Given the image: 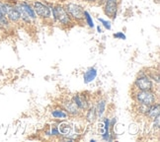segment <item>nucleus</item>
I'll return each instance as SVG.
<instances>
[{
  "label": "nucleus",
  "instance_id": "obj_13",
  "mask_svg": "<svg viewBox=\"0 0 160 142\" xmlns=\"http://www.w3.org/2000/svg\"><path fill=\"white\" fill-rule=\"evenodd\" d=\"M20 8L25 12V13L30 17V18H35L36 14H35V11L30 7V5H28L27 3H22L20 5Z\"/></svg>",
  "mask_w": 160,
  "mask_h": 142
},
{
  "label": "nucleus",
  "instance_id": "obj_11",
  "mask_svg": "<svg viewBox=\"0 0 160 142\" xmlns=\"http://www.w3.org/2000/svg\"><path fill=\"white\" fill-rule=\"evenodd\" d=\"M73 102H74L76 104V106L79 109H81V110H85V109H87V107H88L87 102H86V100L82 96H79V95L75 96L74 98H73Z\"/></svg>",
  "mask_w": 160,
  "mask_h": 142
},
{
  "label": "nucleus",
  "instance_id": "obj_19",
  "mask_svg": "<svg viewBox=\"0 0 160 142\" xmlns=\"http://www.w3.org/2000/svg\"><path fill=\"white\" fill-rule=\"evenodd\" d=\"M99 21H100L101 23H103V25H104V26H105V28H106V29H108V30H110V29H111V25H110V23H109L108 21L104 20V19H100V18H99Z\"/></svg>",
  "mask_w": 160,
  "mask_h": 142
},
{
  "label": "nucleus",
  "instance_id": "obj_15",
  "mask_svg": "<svg viewBox=\"0 0 160 142\" xmlns=\"http://www.w3.org/2000/svg\"><path fill=\"white\" fill-rule=\"evenodd\" d=\"M105 108H106V102L105 101L101 100V101L98 102V106H97V108H95L98 116H102L103 115L104 112H105Z\"/></svg>",
  "mask_w": 160,
  "mask_h": 142
},
{
  "label": "nucleus",
  "instance_id": "obj_21",
  "mask_svg": "<svg viewBox=\"0 0 160 142\" xmlns=\"http://www.w3.org/2000/svg\"><path fill=\"white\" fill-rule=\"evenodd\" d=\"M114 37H115V38H117V39H121V40H125V39H126V36H125L124 34H122V33L115 34Z\"/></svg>",
  "mask_w": 160,
  "mask_h": 142
},
{
  "label": "nucleus",
  "instance_id": "obj_12",
  "mask_svg": "<svg viewBox=\"0 0 160 142\" xmlns=\"http://www.w3.org/2000/svg\"><path fill=\"white\" fill-rule=\"evenodd\" d=\"M64 107L66 109V110L68 113L72 114V115H76L78 113V110L79 108L76 106V104L73 102V101H69V102H66L64 103Z\"/></svg>",
  "mask_w": 160,
  "mask_h": 142
},
{
  "label": "nucleus",
  "instance_id": "obj_7",
  "mask_svg": "<svg viewBox=\"0 0 160 142\" xmlns=\"http://www.w3.org/2000/svg\"><path fill=\"white\" fill-rule=\"evenodd\" d=\"M5 15H7L9 17V19L12 20V21H18L21 18L18 9L12 7V6H9V5H6V13H5Z\"/></svg>",
  "mask_w": 160,
  "mask_h": 142
},
{
  "label": "nucleus",
  "instance_id": "obj_16",
  "mask_svg": "<svg viewBox=\"0 0 160 142\" xmlns=\"http://www.w3.org/2000/svg\"><path fill=\"white\" fill-rule=\"evenodd\" d=\"M97 118V113H96V110L95 108H91L88 113H87V120L90 121V122H94L95 120Z\"/></svg>",
  "mask_w": 160,
  "mask_h": 142
},
{
  "label": "nucleus",
  "instance_id": "obj_5",
  "mask_svg": "<svg viewBox=\"0 0 160 142\" xmlns=\"http://www.w3.org/2000/svg\"><path fill=\"white\" fill-rule=\"evenodd\" d=\"M34 11L36 12L37 14L41 17H44V18H48L51 16V11L48 9L46 5L42 4L40 2H36L34 5Z\"/></svg>",
  "mask_w": 160,
  "mask_h": 142
},
{
  "label": "nucleus",
  "instance_id": "obj_2",
  "mask_svg": "<svg viewBox=\"0 0 160 142\" xmlns=\"http://www.w3.org/2000/svg\"><path fill=\"white\" fill-rule=\"evenodd\" d=\"M52 13H53L54 19H58L60 23H62V24L69 23L68 14H67V12L61 7V6H57V7L53 9Z\"/></svg>",
  "mask_w": 160,
  "mask_h": 142
},
{
  "label": "nucleus",
  "instance_id": "obj_3",
  "mask_svg": "<svg viewBox=\"0 0 160 142\" xmlns=\"http://www.w3.org/2000/svg\"><path fill=\"white\" fill-rule=\"evenodd\" d=\"M66 10L72 17L76 18V19H81L84 15L82 8L76 4H68L66 6Z\"/></svg>",
  "mask_w": 160,
  "mask_h": 142
},
{
  "label": "nucleus",
  "instance_id": "obj_1",
  "mask_svg": "<svg viewBox=\"0 0 160 142\" xmlns=\"http://www.w3.org/2000/svg\"><path fill=\"white\" fill-rule=\"evenodd\" d=\"M137 100L145 106H150L155 103V95L151 93L150 90H140L137 94Z\"/></svg>",
  "mask_w": 160,
  "mask_h": 142
},
{
  "label": "nucleus",
  "instance_id": "obj_22",
  "mask_svg": "<svg viewBox=\"0 0 160 142\" xmlns=\"http://www.w3.org/2000/svg\"><path fill=\"white\" fill-rule=\"evenodd\" d=\"M52 135H58V134H59L58 129H57L55 127H53V128L52 129Z\"/></svg>",
  "mask_w": 160,
  "mask_h": 142
},
{
  "label": "nucleus",
  "instance_id": "obj_9",
  "mask_svg": "<svg viewBox=\"0 0 160 142\" xmlns=\"http://www.w3.org/2000/svg\"><path fill=\"white\" fill-rule=\"evenodd\" d=\"M96 76H97V70L95 68H90L84 73V76H83L84 82L85 83H90L92 81H94Z\"/></svg>",
  "mask_w": 160,
  "mask_h": 142
},
{
  "label": "nucleus",
  "instance_id": "obj_14",
  "mask_svg": "<svg viewBox=\"0 0 160 142\" xmlns=\"http://www.w3.org/2000/svg\"><path fill=\"white\" fill-rule=\"evenodd\" d=\"M52 116L54 119H58V120H65L67 118V113H65L64 110H55L52 113Z\"/></svg>",
  "mask_w": 160,
  "mask_h": 142
},
{
  "label": "nucleus",
  "instance_id": "obj_18",
  "mask_svg": "<svg viewBox=\"0 0 160 142\" xmlns=\"http://www.w3.org/2000/svg\"><path fill=\"white\" fill-rule=\"evenodd\" d=\"M84 15H85V19H86V21H87V24L89 25L90 27H94V23H93V21H92L91 16L89 15L88 12H84Z\"/></svg>",
  "mask_w": 160,
  "mask_h": 142
},
{
  "label": "nucleus",
  "instance_id": "obj_8",
  "mask_svg": "<svg viewBox=\"0 0 160 142\" xmlns=\"http://www.w3.org/2000/svg\"><path fill=\"white\" fill-rule=\"evenodd\" d=\"M159 105L158 104H156V105H150V106H148V108H147V110H146V112H145V114H146V115L148 116V118H150V119H155L157 115H159Z\"/></svg>",
  "mask_w": 160,
  "mask_h": 142
},
{
  "label": "nucleus",
  "instance_id": "obj_10",
  "mask_svg": "<svg viewBox=\"0 0 160 142\" xmlns=\"http://www.w3.org/2000/svg\"><path fill=\"white\" fill-rule=\"evenodd\" d=\"M58 131L62 135H70L72 132V125L68 122H62L58 125Z\"/></svg>",
  "mask_w": 160,
  "mask_h": 142
},
{
  "label": "nucleus",
  "instance_id": "obj_4",
  "mask_svg": "<svg viewBox=\"0 0 160 142\" xmlns=\"http://www.w3.org/2000/svg\"><path fill=\"white\" fill-rule=\"evenodd\" d=\"M135 86L139 90H151L152 89V82L147 76L139 77L135 81Z\"/></svg>",
  "mask_w": 160,
  "mask_h": 142
},
{
  "label": "nucleus",
  "instance_id": "obj_20",
  "mask_svg": "<svg viewBox=\"0 0 160 142\" xmlns=\"http://www.w3.org/2000/svg\"><path fill=\"white\" fill-rule=\"evenodd\" d=\"M0 13L4 14V15L6 13V5L3 4L2 2H0Z\"/></svg>",
  "mask_w": 160,
  "mask_h": 142
},
{
  "label": "nucleus",
  "instance_id": "obj_23",
  "mask_svg": "<svg viewBox=\"0 0 160 142\" xmlns=\"http://www.w3.org/2000/svg\"><path fill=\"white\" fill-rule=\"evenodd\" d=\"M97 30H98V32H99V33H101V32H102V30H101V28H100V27H98V28H97Z\"/></svg>",
  "mask_w": 160,
  "mask_h": 142
},
{
  "label": "nucleus",
  "instance_id": "obj_17",
  "mask_svg": "<svg viewBox=\"0 0 160 142\" xmlns=\"http://www.w3.org/2000/svg\"><path fill=\"white\" fill-rule=\"evenodd\" d=\"M8 25V21L6 19V17L4 14L0 13V27H5Z\"/></svg>",
  "mask_w": 160,
  "mask_h": 142
},
{
  "label": "nucleus",
  "instance_id": "obj_6",
  "mask_svg": "<svg viewBox=\"0 0 160 142\" xmlns=\"http://www.w3.org/2000/svg\"><path fill=\"white\" fill-rule=\"evenodd\" d=\"M105 13L115 19L117 15V0H108L105 6Z\"/></svg>",
  "mask_w": 160,
  "mask_h": 142
}]
</instances>
